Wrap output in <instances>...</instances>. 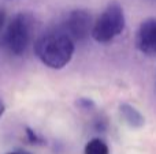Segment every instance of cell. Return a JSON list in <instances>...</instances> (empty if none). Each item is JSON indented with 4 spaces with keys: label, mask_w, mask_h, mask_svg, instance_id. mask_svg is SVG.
Instances as JSON below:
<instances>
[{
    "label": "cell",
    "mask_w": 156,
    "mask_h": 154,
    "mask_svg": "<svg viewBox=\"0 0 156 154\" xmlns=\"http://www.w3.org/2000/svg\"><path fill=\"white\" fill-rule=\"evenodd\" d=\"M4 111H5V105L2 102V101H0V117L3 116V113H4Z\"/></svg>",
    "instance_id": "11"
},
{
    "label": "cell",
    "mask_w": 156,
    "mask_h": 154,
    "mask_svg": "<svg viewBox=\"0 0 156 154\" xmlns=\"http://www.w3.org/2000/svg\"><path fill=\"white\" fill-rule=\"evenodd\" d=\"M8 154H19V153H8Z\"/></svg>",
    "instance_id": "12"
},
{
    "label": "cell",
    "mask_w": 156,
    "mask_h": 154,
    "mask_svg": "<svg viewBox=\"0 0 156 154\" xmlns=\"http://www.w3.org/2000/svg\"><path fill=\"white\" fill-rule=\"evenodd\" d=\"M83 153L85 154H110V149H108L107 143L104 141H101L99 138H93L86 143Z\"/></svg>",
    "instance_id": "7"
},
{
    "label": "cell",
    "mask_w": 156,
    "mask_h": 154,
    "mask_svg": "<svg viewBox=\"0 0 156 154\" xmlns=\"http://www.w3.org/2000/svg\"><path fill=\"white\" fill-rule=\"evenodd\" d=\"M34 52L44 65L52 70H62L70 63L74 55V41L56 26L37 38Z\"/></svg>",
    "instance_id": "1"
},
{
    "label": "cell",
    "mask_w": 156,
    "mask_h": 154,
    "mask_svg": "<svg viewBox=\"0 0 156 154\" xmlns=\"http://www.w3.org/2000/svg\"><path fill=\"white\" fill-rule=\"evenodd\" d=\"M26 134H27V136H29V141L32 142V143H37L38 136L34 134V131H32L30 128H26Z\"/></svg>",
    "instance_id": "9"
},
{
    "label": "cell",
    "mask_w": 156,
    "mask_h": 154,
    "mask_svg": "<svg viewBox=\"0 0 156 154\" xmlns=\"http://www.w3.org/2000/svg\"><path fill=\"white\" fill-rule=\"evenodd\" d=\"M119 112H121V116L125 120V123L132 128H141L145 124V119L141 115V112L130 104H122L119 106Z\"/></svg>",
    "instance_id": "6"
},
{
    "label": "cell",
    "mask_w": 156,
    "mask_h": 154,
    "mask_svg": "<svg viewBox=\"0 0 156 154\" xmlns=\"http://www.w3.org/2000/svg\"><path fill=\"white\" fill-rule=\"evenodd\" d=\"M59 27L76 42L83 41L92 33V16L86 10H73L63 18Z\"/></svg>",
    "instance_id": "4"
},
{
    "label": "cell",
    "mask_w": 156,
    "mask_h": 154,
    "mask_svg": "<svg viewBox=\"0 0 156 154\" xmlns=\"http://www.w3.org/2000/svg\"><path fill=\"white\" fill-rule=\"evenodd\" d=\"M77 105L80 106L81 109H92V108H94L93 101H92L90 98H85V97L80 98V100L77 101Z\"/></svg>",
    "instance_id": "8"
},
{
    "label": "cell",
    "mask_w": 156,
    "mask_h": 154,
    "mask_svg": "<svg viewBox=\"0 0 156 154\" xmlns=\"http://www.w3.org/2000/svg\"><path fill=\"white\" fill-rule=\"evenodd\" d=\"M136 46L143 55L156 56V18H148L140 25L136 35Z\"/></svg>",
    "instance_id": "5"
},
{
    "label": "cell",
    "mask_w": 156,
    "mask_h": 154,
    "mask_svg": "<svg viewBox=\"0 0 156 154\" xmlns=\"http://www.w3.org/2000/svg\"><path fill=\"white\" fill-rule=\"evenodd\" d=\"M4 19H5V12H4V10H0V32H2L3 25H4Z\"/></svg>",
    "instance_id": "10"
},
{
    "label": "cell",
    "mask_w": 156,
    "mask_h": 154,
    "mask_svg": "<svg viewBox=\"0 0 156 154\" xmlns=\"http://www.w3.org/2000/svg\"><path fill=\"white\" fill-rule=\"evenodd\" d=\"M34 19L29 12H19L12 16L3 33L2 42L4 49L12 56H22L32 41Z\"/></svg>",
    "instance_id": "2"
},
{
    "label": "cell",
    "mask_w": 156,
    "mask_h": 154,
    "mask_svg": "<svg viewBox=\"0 0 156 154\" xmlns=\"http://www.w3.org/2000/svg\"><path fill=\"white\" fill-rule=\"evenodd\" d=\"M126 19L122 5L118 2H112L104 8L92 27V37L99 44L111 42L114 38L122 34L125 30Z\"/></svg>",
    "instance_id": "3"
}]
</instances>
